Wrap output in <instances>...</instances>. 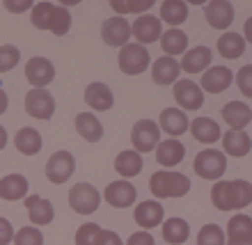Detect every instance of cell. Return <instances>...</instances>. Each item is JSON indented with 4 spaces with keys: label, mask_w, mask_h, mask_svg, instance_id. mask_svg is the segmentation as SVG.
Masks as SVG:
<instances>
[{
    "label": "cell",
    "mask_w": 252,
    "mask_h": 245,
    "mask_svg": "<svg viewBox=\"0 0 252 245\" xmlns=\"http://www.w3.org/2000/svg\"><path fill=\"white\" fill-rule=\"evenodd\" d=\"M211 202L220 211H236L246 209L252 202V184L243 179L236 181H218L211 188Z\"/></svg>",
    "instance_id": "cell-1"
},
{
    "label": "cell",
    "mask_w": 252,
    "mask_h": 245,
    "mask_svg": "<svg viewBox=\"0 0 252 245\" xmlns=\"http://www.w3.org/2000/svg\"><path fill=\"white\" fill-rule=\"evenodd\" d=\"M149 188H152L154 197L167 199V197H184L190 190V181L186 174L172 172V170H158L152 174L149 179Z\"/></svg>",
    "instance_id": "cell-2"
},
{
    "label": "cell",
    "mask_w": 252,
    "mask_h": 245,
    "mask_svg": "<svg viewBox=\"0 0 252 245\" xmlns=\"http://www.w3.org/2000/svg\"><path fill=\"white\" fill-rule=\"evenodd\" d=\"M192 167H195L197 177H202V179L218 181L227 170V158H225V153L218 152V149H202L195 156Z\"/></svg>",
    "instance_id": "cell-3"
},
{
    "label": "cell",
    "mask_w": 252,
    "mask_h": 245,
    "mask_svg": "<svg viewBox=\"0 0 252 245\" xmlns=\"http://www.w3.org/2000/svg\"><path fill=\"white\" fill-rule=\"evenodd\" d=\"M101 204V192L92 184H76L69 190V206L80 215H90L99 209Z\"/></svg>",
    "instance_id": "cell-4"
},
{
    "label": "cell",
    "mask_w": 252,
    "mask_h": 245,
    "mask_svg": "<svg viewBox=\"0 0 252 245\" xmlns=\"http://www.w3.org/2000/svg\"><path fill=\"white\" fill-rule=\"evenodd\" d=\"M117 62H120L122 73H126V76H138V73H142L147 66H149L152 58H149V51H147L142 44H126L120 51Z\"/></svg>",
    "instance_id": "cell-5"
},
{
    "label": "cell",
    "mask_w": 252,
    "mask_h": 245,
    "mask_svg": "<svg viewBox=\"0 0 252 245\" xmlns=\"http://www.w3.org/2000/svg\"><path fill=\"white\" fill-rule=\"evenodd\" d=\"M131 145L135 147L138 153H147L160 145V126L152 120L135 122L131 131Z\"/></svg>",
    "instance_id": "cell-6"
},
{
    "label": "cell",
    "mask_w": 252,
    "mask_h": 245,
    "mask_svg": "<svg viewBox=\"0 0 252 245\" xmlns=\"http://www.w3.org/2000/svg\"><path fill=\"white\" fill-rule=\"evenodd\" d=\"M76 172V158H73L69 152L60 149V152H55L51 158L46 160V179L51 184H66L69 177Z\"/></svg>",
    "instance_id": "cell-7"
},
{
    "label": "cell",
    "mask_w": 252,
    "mask_h": 245,
    "mask_svg": "<svg viewBox=\"0 0 252 245\" xmlns=\"http://www.w3.org/2000/svg\"><path fill=\"white\" fill-rule=\"evenodd\" d=\"M174 99H177L181 110H199L204 103V92L195 80L181 78L174 83Z\"/></svg>",
    "instance_id": "cell-8"
},
{
    "label": "cell",
    "mask_w": 252,
    "mask_h": 245,
    "mask_svg": "<svg viewBox=\"0 0 252 245\" xmlns=\"http://www.w3.org/2000/svg\"><path fill=\"white\" fill-rule=\"evenodd\" d=\"M101 37L106 41L108 46L115 48H124L128 44V39L133 37L131 26L124 16H113V19H106L103 26H101Z\"/></svg>",
    "instance_id": "cell-9"
},
{
    "label": "cell",
    "mask_w": 252,
    "mask_h": 245,
    "mask_svg": "<svg viewBox=\"0 0 252 245\" xmlns=\"http://www.w3.org/2000/svg\"><path fill=\"white\" fill-rule=\"evenodd\" d=\"M26 78L30 80V85H32L34 90H44V87L55 78L53 62L48 60V58H41V55L30 58L26 64Z\"/></svg>",
    "instance_id": "cell-10"
},
{
    "label": "cell",
    "mask_w": 252,
    "mask_h": 245,
    "mask_svg": "<svg viewBox=\"0 0 252 245\" xmlns=\"http://www.w3.org/2000/svg\"><path fill=\"white\" fill-rule=\"evenodd\" d=\"M26 113L34 120H51L55 113V99L46 90H30L26 94Z\"/></svg>",
    "instance_id": "cell-11"
},
{
    "label": "cell",
    "mask_w": 252,
    "mask_h": 245,
    "mask_svg": "<svg viewBox=\"0 0 252 245\" xmlns=\"http://www.w3.org/2000/svg\"><path fill=\"white\" fill-rule=\"evenodd\" d=\"M103 197H106V202L110 206H115V209H128V206L135 202L138 192H135V185L128 184L126 179H122V181L108 184L106 190H103Z\"/></svg>",
    "instance_id": "cell-12"
},
{
    "label": "cell",
    "mask_w": 252,
    "mask_h": 245,
    "mask_svg": "<svg viewBox=\"0 0 252 245\" xmlns=\"http://www.w3.org/2000/svg\"><path fill=\"white\" fill-rule=\"evenodd\" d=\"M133 37L138 39V44L147 46V44H154L163 37V30H160V19L158 16H152V14H145L135 19V23L131 26Z\"/></svg>",
    "instance_id": "cell-13"
},
{
    "label": "cell",
    "mask_w": 252,
    "mask_h": 245,
    "mask_svg": "<svg viewBox=\"0 0 252 245\" xmlns=\"http://www.w3.org/2000/svg\"><path fill=\"white\" fill-rule=\"evenodd\" d=\"M204 16L211 28H216V30H227L234 21V5L229 0H211V2L204 7Z\"/></svg>",
    "instance_id": "cell-14"
},
{
    "label": "cell",
    "mask_w": 252,
    "mask_h": 245,
    "mask_svg": "<svg viewBox=\"0 0 252 245\" xmlns=\"http://www.w3.org/2000/svg\"><path fill=\"white\" fill-rule=\"evenodd\" d=\"M234 83V73L227 66H211L206 69V73H202V92L209 94H222L227 87Z\"/></svg>",
    "instance_id": "cell-15"
},
{
    "label": "cell",
    "mask_w": 252,
    "mask_h": 245,
    "mask_svg": "<svg viewBox=\"0 0 252 245\" xmlns=\"http://www.w3.org/2000/svg\"><path fill=\"white\" fill-rule=\"evenodd\" d=\"M179 71H181V64L174 58H158V60L152 64V78L156 85L165 87V85H174L179 80Z\"/></svg>",
    "instance_id": "cell-16"
},
{
    "label": "cell",
    "mask_w": 252,
    "mask_h": 245,
    "mask_svg": "<svg viewBox=\"0 0 252 245\" xmlns=\"http://www.w3.org/2000/svg\"><path fill=\"white\" fill-rule=\"evenodd\" d=\"M163 215H165L163 204L154 202V199L140 202V204L135 206V213H133L135 222H138L142 229H154V227H158L160 222H163Z\"/></svg>",
    "instance_id": "cell-17"
},
{
    "label": "cell",
    "mask_w": 252,
    "mask_h": 245,
    "mask_svg": "<svg viewBox=\"0 0 252 245\" xmlns=\"http://www.w3.org/2000/svg\"><path fill=\"white\" fill-rule=\"evenodd\" d=\"M158 126H160V131H165L167 135L179 138V135H184V133L188 131L190 122H188L186 113H184V110H179V108H165V110L160 113Z\"/></svg>",
    "instance_id": "cell-18"
},
{
    "label": "cell",
    "mask_w": 252,
    "mask_h": 245,
    "mask_svg": "<svg viewBox=\"0 0 252 245\" xmlns=\"http://www.w3.org/2000/svg\"><path fill=\"white\" fill-rule=\"evenodd\" d=\"M227 243L234 245H246L252 243V218L250 215H234L229 222H227Z\"/></svg>",
    "instance_id": "cell-19"
},
{
    "label": "cell",
    "mask_w": 252,
    "mask_h": 245,
    "mask_svg": "<svg viewBox=\"0 0 252 245\" xmlns=\"http://www.w3.org/2000/svg\"><path fill=\"white\" fill-rule=\"evenodd\" d=\"M85 101L92 110L106 113V110L113 108L115 96H113V92H110V87H108L106 83H92V85H87V90H85Z\"/></svg>",
    "instance_id": "cell-20"
},
{
    "label": "cell",
    "mask_w": 252,
    "mask_h": 245,
    "mask_svg": "<svg viewBox=\"0 0 252 245\" xmlns=\"http://www.w3.org/2000/svg\"><path fill=\"white\" fill-rule=\"evenodd\" d=\"M184 156H186V147L174 138L163 140V142L156 147V160H158V165H163V167L179 165L181 160H184Z\"/></svg>",
    "instance_id": "cell-21"
},
{
    "label": "cell",
    "mask_w": 252,
    "mask_h": 245,
    "mask_svg": "<svg viewBox=\"0 0 252 245\" xmlns=\"http://www.w3.org/2000/svg\"><path fill=\"white\" fill-rule=\"evenodd\" d=\"M26 209H28V218L32 220V225H48L55 218L53 204L48 199L39 197V195L26 197Z\"/></svg>",
    "instance_id": "cell-22"
},
{
    "label": "cell",
    "mask_w": 252,
    "mask_h": 245,
    "mask_svg": "<svg viewBox=\"0 0 252 245\" xmlns=\"http://www.w3.org/2000/svg\"><path fill=\"white\" fill-rule=\"evenodd\" d=\"M222 120L232 126L234 131H243L252 122V110L243 101H229V103L222 108Z\"/></svg>",
    "instance_id": "cell-23"
},
{
    "label": "cell",
    "mask_w": 252,
    "mask_h": 245,
    "mask_svg": "<svg viewBox=\"0 0 252 245\" xmlns=\"http://www.w3.org/2000/svg\"><path fill=\"white\" fill-rule=\"evenodd\" d=\"M222 147H225V152L229 153V156H234V158H243V156L250 153L252 140L246 131H234V128H229V131L222 135Z\"/></svg>",
    "instance_id": "cell-24"
},
{
    "label": "cell",
    "mask_w": 252,
    "mask_h": 245,
    "mask_svg": "<svg viewBox=\"0 0 252 245\" xmlns=\"http://www.w3.org/2000/svg\"><path fill=\"white\" fill-rule=\"evenodd\" d=\"M76 131L80 133V138L87 140V142H99L103 138V124L99 122V117L92 113H80L76 115Z\"/></svg>",
    "instance_id": "cell-25"
},
{
    "label": "cell",
    "mask_w": 252,
    "mask_h": 245,
    "mask_svg": "<svg viewBox=\"0 0 252 245\" xmlns=\"http://www.w3.org/2000/svg\"><path fill=\"white\" fill-rule=\"evenodd\" d=\"M211 64V48L209 46H195L184 53L181 58V69L186 73H202Z\"/></svg>",
    "instance_id": "cell-26"
},
{
    "label": "cell",
    "mask_w": 252,
    "mask_h": 245,
    "mask_svg": "<svg viewBox=\"0 0 252 245\" xmlns=\"http://www.w3.org/2000/svg\"><path fill=\"white\" fill-rule=\"evenodd\" d=\"M188 131L192 133V138L202 142V145H213L216 140L220 138V126L211 120V117H195L190 122V128Z\"/></svg>",
    "instance_id": "cell-27"
},
{
    "label": "cell",
    "mask_w": 252,
    "mask_h": 245,
    "mask_svg": "<svg viewBox=\"0 0 252 245\" xmlns=\"http://www.w3.org/2000/svg\"><path fill=\"white\" fill-rule=\"evenodd\" d=\"M28 195V179L23 174H7L5 179H0V199L16 202Z\"/></svg>",
    "instance_id": "cell-28"
},
{
    "label": "cell",
    "mask_w": 252,
    "mask_h": 245,
    "mask_svg": "<svg viewBox=\"0 0 252 245\" xmlns=\"http://www.w3.org/2000/svg\"><path fill=\"white\" fill-rule=\"evenodd\" d=\"M160 48L165 51L167 58H174V55H184L188 48V34L179 28H170L167 32H163L160 37Z\"/></svg>",
    "instance_id": "cell-29"
},
{
    "label": "cell",
    "mask_w": 252,
    "mask_h": 245,
    "mask_svg": "<svg viewBox=\"0 0 252 245\" xmlns=\"http://www.w3.org/2000/svg\"><path fill=\"white\" fill-rule=\"evenodd\" d=\"M115 170L124 177V179H131L135 174L142 172V158L135 149H126L122 152L117 158H115Z\"/></svg>",
    "instance_id": "cell-30"
},
{
    "label": "cell",
    "mask_w": 252,
    "mask_h": 245,
    "mask_svg": "<svg viewBox=\"0 0 252 245\" xmlns=\"http://www.w3.org/2000/svg\"><path fill=\"white\" fill-rule=\"evenodd\" d=\"M218 53L227 60H236L246 53V37H241L236 32H225L218 39Z\"/></svg>",
    "instance_id": "cell-31"
},
{
    "label": "cell",
    "mask_w": 252,
    "mask_h": 245,
    "mask_svg": "<svg viewBox=\"0 0 252 245\" xmlns=\"http://www.w3.org/2000/svg\"><path fill=\"white\" fill-rule=\"evenodd\" d=\"M188 236H190V227H188L186 220L181 218H170L163 222V239L170 245H181L186 243Z\"/></svg>",
    "instance_id": "cell-32"
},
{
    "label": "cell",
    "mask_w": 252,
    "mask_h": 245,
    "mask_svg": "<svg viewBox=\"0 0 252 245\" xmlns=\"http://www.w3.org/2000/svg\"><path fill=\"white\" fill-rule=\"evenodd\" d=\"M14 145L19 149L21 153H26V156H34V153L41 152V135L34 128L26 126V128H21L16 135H14Z\"/></svg>",
    "instance_id": "cell-33"
},
{
    "label": "cell",
    "mask_w": 252,
    "mask_h": 245,
    "mask_svg": "<svg viewBox=\"0 0 252 245\" xmlns=\"http://www.w3.org/2000/svg\"><path fill=\"white\" fill-rule=\"evenodd\" d=\"M188 19V5L184 0H165L160 5V21H165L170 26H181Z\"/></svg>",
    "instance_id": "cell-34"
},
{
    "label": "cell",
    "mask_w": 252,
    "mask_h": 245,
    "mask_svg": "<svg viewBox=\"0 0 252 245\" xmlns=\"http://www.w3.org/2000/svg\"><path fill=\"white\" fill-rule=\"evenodd\" d=\"M53 2H46V0H41L37 5L32 7V12H30V21H32V26L37 30H51V16H53Z\"/></svg>",
    "instance_id": "cell-35"
},
{
    "label": "cell",
    "mask_w": 252,
    "mask_h": 245,
    "mask_svg": "<svg viewBox=\"0 0 252 245\" xmlns=\"http://www.w3.org/2000/svg\"><path fill=\"white\" fill-rule=\"evenodd\" d=\"M69 28H71V14H69V9L62 5H55L53 16H51V32L62 37V34L69 32Z\"/></svg>",
    "instance_id": "cell-36"
},
{
    "label": "cell",
    "mask_w": 252,
    "mask_h": 245,
    "mask_svg": "<svg viewBox=\"0 0 252 245\" xmlns=\"http://www.w3.org/2000/svg\"><path fill=\"white\" fill-rule=\"evenodd\" d=\"M197 245H225V232L218 225H204L197 234Z\"/></svg>",
    "instance_id": "cell-37"
},
{
    "label": "cell",
    "mask_w": 252,
    "mask_h": 245,
    "mask_svg": "<svg viewBox=\"0 0 252 245\" xmlns=\"http://www.w3.org/2000/svg\"><path fill=\"white\" fill-rule=\"evenodd\" d=\"M110 7H113L117 14H131V12H135V14H140L142 16V12H147V9H152L154 7V0H133V2H122V0H113L110 2Z\"/></svg>",
    "instance_id": "cell-38"
},
{
    "label": "cell",
    "mask_w": 252,
    "mask_h": 245,
    "mask_svg": "<svg viewBox=\"0 0 252 245\" xmlns=\"http://www.w3.org/2000/svg\"><path fill=\"white\" fill-rule=\"evenodd\" d=\"M19 60H21V53L16 46H12V44L0 46V73L12 71L14 66L19 64Z\"/></svg>",
    "instance_id": "cell-39"
},
{
    "label": "cell",
    "mask_w": 252,
    "mask_h": 245,
    "mask_svg": "<svg viewBox=\"0 0 252 245\" xmlns=\"http://www.w3.org/2000/svg\"><path fill=\"white\" fill-rule=\"evenodd\" d=\"M14 245H44V236L37 227H21L16 236H14Z\"/></svg>",
    "instance_id": "cell-40"
},
{
    "label": "cell",
    "mask_w": 252,
    "mask_h": 245,
    "mask_svg": "<svg viewBox=\"0 0 252 245\" xmlns=\"http://www.w3.org/2000/svg\"><path fill=\"white\" fill-rule=\"evenodd\" d=\"M99 234H101V227L96 222H85L76 232V245H96Z\"/></svg>",
    "instance_id": "cell-41"
},
{
    "label": "cell",
    "mask_w": 252,
    "mask_h": 245,
    "mask_svg": "<svg viewBox=\"0 0 252 245\" xmlns=\"http://www.w3.org/2000/svg\"><path fill=\"white\" fill-rule=\"evenodd\" d=\"M236 85H239L243 96L252 99V64H246L239 69V73H236Z\"/></svg>",
    "instance_id": "cell-42"
},
{
    "label": "cell",
    "mask_w": 252,
    "mask_h": 245,
    "mask_svg": "<svg viewBox=\"0 0 252 245\" xmlns=\"http://www.w3.org/2000/svg\"><path fill=\"white\" fill-rule=\"evenodd\" d=\"M32 0H5V9L14 14H21V12H28V9H32Z\"/></svg>",
    "instance_id": "cell-43"
},
{
    "label": "cell",
    "mask_w": 252,
    "mask_h": 245,
    "mask_svg": "<svg viewBox=\"0 0 252 245\" xmlns=\"http://www.w3.org/2000/svg\"><path fill=\"white\" fill-rule=\"evenodd\" d=\"M14 227L9 225V220L5 218H0V245H7V243H12L14 241Z\"/></svg>",
    "instance_id": "cell-44"
},
{
    "label": "cell",
    "mask_w": 252,
    "mask_h": 245,
    "mask_svg": "<svg viewBox=\"0 0 252 245\" xmlns=\"http://www.w3.org/2000/svg\"><path fill=\"white\" fill-rule=\"evenodd\" d=\"M126 245H154V236L149 232H135L128 236Z\"/></svg>",
    "instance_id": "cell-45"
},
{
    "label": "cell",
    "mask_w": 252,
    "mask_h": 245,
    "mask_svg": "<svg viewBox=\"0 0 252 245\" xmlns=\"http://www.w3.org/2000/svg\"><path fill=\"white\" fill-rule=\"evenodd\" d=\"M96 245H124V243H122V239L115 232H110V229H101L99 239H96Z\"/></svg>",
    "instance_id": "cell-46"
},
{
    "label": "cell",
    "mask_w": 252,
    "mask_h": 245,
    "mask_svg": "<svg viewBox=\"0 0 252 245\" xmlns=\"http://www.w3.org/2000/svg\"><path fill=\"white\" fill-rule=\"evenodd\" d=\"M243 32H246V39L252 44V16L246 21V26H243Z\"/></svg>",
    "instance_id": "cell-47"
},
{
    "label": "cell",
    "mask_w": 252,
    "mask_h": 245,
    "mask_svg": "<svg viewBox=\"0 0 252 245\" xmlns=\"http://www.w3.org/2000/svg\"><path fill=\"white\" fill-rule=\"evenodd\" d=\"M7 106H9V99H7V94L0 90V115L7 110Z\"/></svg>",
    "instance_id": "cell-48"
},
{
    "label": "cell",
    "mask_w": 252,
    "mask_h": 245,
    "mask_svg": "<svg viewBox=\"0 0 252 245\" xmlns=\"http://www.w3.org/2000/svg\"><path fill=\"white\" fill-rule=\"evenodd\" d=\"M5 145H7V131L0 126V149H5Z\"/></svg>",
    "instance_id": "cell-49"
},
{
    "label": "cell",
    "mask_w": 252,
    "mask_h": 245,
    "mask_svg": "<svg viewBox=\"0 0 252 245\" xmlns=\"http://www.w3.org/2000/svg\"><path fill=\"white\" fill-rule=\"evenodd\" d=\"M227 245H234V243H227ZM246 245H252V243H246Z\"/></svg>",
    "instance_id": "cell-50"
}]
</instances>
